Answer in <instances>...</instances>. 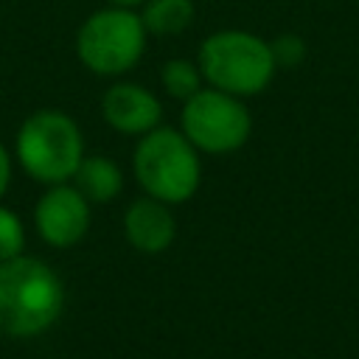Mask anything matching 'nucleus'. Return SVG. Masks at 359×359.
I'll return each instance as SVG.
<instances>
[{
  "instance_id": "f257e3e1",
  "label": "nucleus",
  "mask_w": 359,
  "mask_h": 359,
  "mask_svg": "<svg viewBox=\"0 0 359 359\" xmlns=\"http://www.w3.org/2000/svg\"><path fill=\"white\" fill-rule=\"evenodd\" d=\"M65 311V283L59 272L34 255L0 264V331L31 339L53 328Z\"/></svg>"
},
{
  "instance_id": "f03ea898",
  "label": "nucleus",
  "mask_w": 359,
  "mask_h": 359,
  "mask_svg": "<svg viewBox=\"0 0 359 359\" xmlns=\"http://www.w3.org/2000/svg\"><path fill=\"white\" fill-rule=\"evenodd\" d=\"M196 65L208 87L238 98L264 93L278 70L269 42L241 28H222L205 36Z\"/></svg>"
},
{
  "instance_id": "7ed1b4c3",
  "label": "nucleus",
  "mask_w": 359,
  "mask_h": 359,
  "mask_svg": "<svg viewBox=\"0 0 359 359\" xmlns=\"http://www.w3.org/2000/svg\"><path fill=\"white\" fill-rule=\"evenodd\" d=\"M132 168L137 185L165 205L188 202L202 182L199 151L180 129L163 123L137 140L132 151Z\"/></svg>"
},
{
  "instance_id": "20e7f679",
  "label": "nucleus",
  "mask_w": 359,
  "mask_h": 359,
  "mask_svg": "<svg viewBox=\"0 0 359 359\" xmlns=\"http://www.w3.org/2000/svg\"><path fill=\"white\" fill-rule=\"evenodd\" d=\"M14 157L22 171L42 185L70 182L84 160V135L73 115L62 109H36L17 129Z\"/></svg>"
},
{
  "instance_id": "39448f33",
  "label": "nucleus",
  "mask_w": 359,
  "mask_h": 359,
  "mask_svg": "<svg viewBox=\"0 0 359 359\" xmlns=\"http://www.w3.org/2000/svg\"><path fill=\"white\" fill-rule=\"evenodd\" d=\"M149 31L140 11L104 6L93 11L76 31V56L95 76H123L146 53Z\"/></svg>"
},
{
  "instance_id": "423d86ee",
  "label": "nucleus",
  "mask_w": 359,
  "mask_h": 359,
  "mask_svg": "<svg viewBox=\"0 0 359 359\" xmlns=\"http://www.w3.org/2000/svg\"><path fill=\"white\" fill-rule=\"evenodd\" d=\"M180 132L199 154H233L250 140L252 115L238 95L202 87L182 101Z\"/></svg>"
},
{
  "instance_id": "0eeeda50",
  "label": "nucleus",
  "mask_w": 359,
  "mask_h": 359,
  "mask_svg": "<svg viewBox=\"0 0 359 359\" xmlns=\"http://www.w3.org/2000/svg\"><path fill=\"white\" fill-rule=\"evenodd\" d=\"M90 224H93L90 199L73 182L45 185L42 196L34 205V227L48 247L53 250L76 247L87 236Z\"/></svg>"
},
{
  "instance_id": "6e6552de",
  "label": "nucleus",
  "mask_w": 359,
  "mask_h": 359,
  "mask_svg": "<svg viewBox=\"0 0 359 359\" xmlns=\"http://www.w3.org/2000/svg\"><path fill=\"white\" fill-rule=\"evenodd\" d=\"M101 118L109 129L132 137H143L146 132L163 123L160 98L135 81H115L101 95Z\"/></svg>"
},
{
  "instance_id": "1a4fd4ad",
  "label": "nucleus",
  "mask_w": 359,
  "mask_h": 359,
  "mask_svg": "<svg viewBox=\"0 0 359 359\" xmlns=\"http://www.w3.org/2000/svg\"><path fill=\"white\" fill-rule=\"evenodd\" d=\"M123 236L129 247L146 255L165 252L177 238V219L171 213V205L154 199V196H137L129 202L123 213Z\"/></svg>"
},
{
  "instance_id": "9d476101",
  "label": "nucleus",
  "mask_w": 359,
  "mask_h": 359,
  "mask_svg": "<svg viewBox=\"0 0 359 359\" xmlns=\"http://www.w3.org/2000/svg\"><path fill=\"white\" fill-rule=\"evenodd\" d=\"M87 199L90 205H104V202H112L115 196H121L123 191V168L112 160V157H104V154H84V160L79 163L73 180H70Z\"/></svg>"
},
{
  "instance_id": "9b49d317",
  "label": "nucleus",
  "mask_w": 359,
  "mask_h": 359,
  "mask_svg": "<svg viewBox=\"0 0 359 359\" xmlns=\"http://www.w3.org/2000/svg\"><path fill=\"white\" fill-rule=\"evenodd\" d=\"M196 14L194 0H146L140 20L149 34L157 36H177L191 28Z\"/></svg>"
},
{
  "instance_id": "f8f14e48",
  "label": "nucleus",
  "mask_w": 359,
  "mask_h": 359,
  "mask_svg": "<svg viewBox=\"0 0 359 359\" xmlns=\"http://www.w3.org/2000/svg\"><path fill=\"white\" fill-rule=\"evenodd\" d=\"M160 81H163V90L174 101H188L196 90L205 87L202 70L191 59H168L163 65V70H160Z\"/></svg>"
},
{
  "instance_id": "ddd939ff",
  "label": "nucleus",
  "mask_w": 359,
  "mask_h": 359,
  "mask_svg": "<svg viewBox=\"0 0 359 359\" xmlns=\"http://www.w3.org/2000/svg\"><path fill=\"white\" fill-rule=\"evenodd\" d=\"M25 250V224L22 219L0 202V264L22 255Z\"/></svg>"
},
{
  "instance_id": "4468645a",
  "label": "nucleus",
  "mask_w": 359,
  "mask_h": 359,
  "mask_svg": "<svg viewBox=\"0 0 359 359\" xmlns=\"http://www.w3.org/2000/svg\"><path fill=\"white\" fill-rule=\"evenodd\" d=\"M269 48H272V56H275L278 67H294L306 56V45L297 34H280L278 39L269 42Z\"/></svg>"
},
{
  "instance_id": "2eb2a0df",
  "label": "nucleus",
  "mask_w": 359,
  "mask_h": 359,
  "mask_svg": "<svg viewBox=\"0 0 359 359\" xmlns=\"http://www.w3.org/2000/svg\"><path fill=\"white\" fill-rule=\"evenodd\" d=\"M11 171H14V160H11V151L3 146L0 140V199L6 196L8 185H11Z\"/></svg>"
},
{
  "instance_id": "dca6fc26",
  "label": "nucleus",
  "mask_w": 359,
  "mask_h": 359,
  "mask_svg": "<svg viewBox=\"0 0 359 359\" xmlns=\"http://www.w3.org/2000/svg\"><path fill=\"white\" fill-rule=\"evenodd\" d=\"M146 0H107V6H121V8H137Z\"/></svg>"
}]
</instances>
